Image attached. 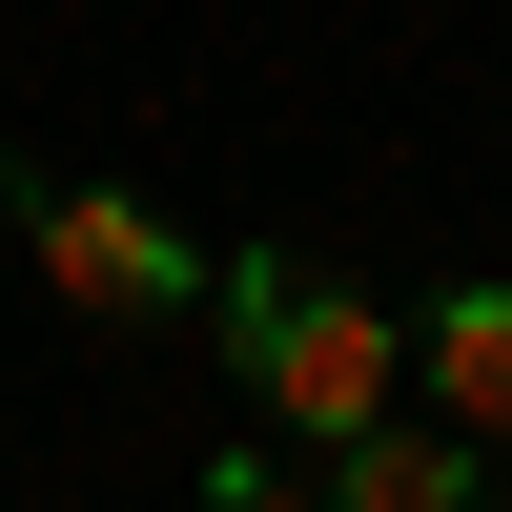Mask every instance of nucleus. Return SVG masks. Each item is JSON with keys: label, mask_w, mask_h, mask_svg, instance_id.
Instances as JSON below:
<instances>
[{"label": "nucleus", "mask_w": 512, "mask_h": 512, "mask_svg": "<svg viewBox=\"0 0 512 512\" xmlns=\"http://www.w3.org/2000/svg\"><path fill=\"white\" fill-rule=\"evenodd\" d=\"M410 390H431L472 451H512V287H451V308L410 328Z\"/></svg>", "instance_id": "nucleus-3"}, {"label": "nucleus", "mask_w": 512, "mask_h": 512, "mask_svg": "<svg viewBox=\"0 0 512 512\" xmlns=\"http://www.w3.org/2000/svg\"><path fill=\"white\" fill-rule=\"evenodd\" d=\"M205 512H328V492L287 472V451H226V472H205Z\"/></svg>", "instance_id": "nucleus-5"}, {"label": "nucleus", "mask_w": 512, "mask_h": 512, "mask_svg": "<svg viewBox=\"0 0 512 512\" xmlns=\"http://www.w3.org/2000/svg\"><path fill=\"white\" fill-rule=\"evenodd\" d=\"M226 349H246V390H267V410H287L308 451H349L369 410L410 390V328L369 308V287L287 267V246H246V267H226Z\"/></svg>", "instance_id": "nucleus-1"}, {"label": "nucleus", "mask_w": 512, "mask_h": 512, "mask_svg": "<svg viewBox=\"0 0 512 512\" xmlns=\"http://www.w3.org/2000/svg\"><path fill=\"white\" fill-rule=\"evenodd\" d=\"M328 512H472V431H410V410H369L349 451H328Z\"/></svg>", "instance_id": "nucleus-4"}, {"label": "nucleus", "mask_w": 512, "mask_h": 512, "mask_svg": "<svg viewBox=\"0 0 512 512\" xmlns=\"http://www.w3.org/2000/svg\"><path fill=\"white\" fill-rule=\"evenodd\" d=\"M0 226H41V164H21V144H0Z\"/></svg>", "instance_id": "nucleus-6"}, {"label": "nucleus", "mask_w": 512, "mask_h": 512, "mask_svg": "<svg viewBox=\"0 0 512 512\" xmlns=\"http://www.w3.org/2000/svg\"><path fill=\"white\" fill-rule=\"evenodd\" d=\"M41 287H62V308L82 328H164V308H185V287H205V246L185 226H144V205H123V185H41Z\"/></svg>", "instance_id": "nucleus-2"}]
</instances>
